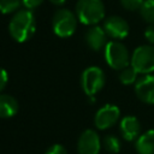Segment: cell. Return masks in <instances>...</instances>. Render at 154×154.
I'll list each match as a JSON object with an SVG mask.
<instances>
[{"label":"cell","mask_w":154,"mask_h":154,"mask_svg":"<svg viewBox=\"0 0 154 154\" xmlns=\"http://www.w3.org/2000/svg\"><path fill=\"white\" fill-rule=\"evenodd\" d=\"M138 72L131 66H126L125 69L120 70L119 71V75H118V78L122 84L124 85H131V84H136V82L138 81Z\"/></svg>","instance_id":"obj_15"},{"label":"cell","mask_w":154,"mask_h":154,"mask_svg":"<svg viewBox=\"0 0 154 154\" xmlns=\"http://www.w3.org/2000/svg\"><path fill=\"white\" fill-rule=\"evenodd\" d=\"M101 144V140L96 131L88 129L81 134L77 142V150L78 154H99Z\"/></svg>","instance_id":"obj_9"},{"label":"cell","mask_w":154,"mask_h":154,"mask_svg":"<svg viewBox=\"0 0 154 154\" xmlns=\"http://www.w3.org/2000/svg\"><path fill=\"white\" fill-rule=\"evenodd\" d=\"M119 118H120V109L118 108V106L107 103L97 109V112L95 113L94 123L99 130H106L112 128L119 120Z\"/></svg>","instance_id":"obj_8"},{"label":"cell","mask_w":154,"mask_h":154,"mask_svg":"<svg viewBox=\"0 0 154 154\" xmlns=\"http://www.w3.org/2000/svg\"><path fill=\"white\" fill-rule=\"evenodd\" d=\"M105 32L107 34L108 37L116 40V41H120L123 38H125L129 32H130V26L129 23L120 16H109L103 20V25H102Z\"/></svg>","instance_id":"obj_7"},{"label":"cell","mask_w":154,"mask_h":154,"mask_svg":"<svg viewBox=\"0 0 154 154\" xmlns=\"http://www.w3.org/2000/svg\"><path fill=\"white\" fill-rule=\"evenodd\" d=\"M105 13L102 0H78L76 4V16L84 25H97L105 18Z\"/></svg>","instance_id":"obj_2"},{"label":"cell","mask_w":154,"mask_h":154,"mask_svg":"<svg viewBox=\"0 0 154 154\" xmlns=\"http://www.w3.org/2000/svg\"><path fill=\"white\" fill-rule=\"evenodd\" d=\"M105 49V60L109 67L113 70H123L130 65L131 55L125 45L120 41H109L107 42Z\"/></svg>","instance_id":"obj_3"},{"label":"cell","mask_w":154,"mask_h":154,"mask_svg":"<svg viewBox=\"0 0 154 154\" xmlns=\"http://www.w3.org/2000/svg\"><path fill=\"white\" fill-rule=\"evenodd\" d=\"M18 112L17 100L6 94H0V118H11Z\"/></svg>","instance_id":"obj_14"},{"label":"cell","mask_w":154,"mask_h":154,"mask_svg":"<svg viewBox=\"0 0 154 154\" xmlns=\"http://www.w3.org/2000/svg\"><path fill=\"white\" fill-rule=\"evenodd\" d=\"M51 4H53V5H55V6H61V5H64L65 2H66V0H48Z\"/></svg>","instance_id":"obj_24"},{"label":"cell","mask_w":154,"mask_h":154,"mask_svg":"<svg viewBox=\"0 0 154 154\" xmlns=\"http://www.w3.org/2000/svg\"><path fill=\"white\" fill-rule=\"evenodd\" d=\"M135 94L140 101L154 105V75H143L135 84Z\"/></svg>","instance_id":"obj_10"},{"label":"cell","mask_w":154,"mask_h":154,"mask_svg":"<svg viewBox=\"0 0 154 154\" xmlns=\"http://www.w3.org/2000/svg\"><path fill=\"white\" fill-rule=\"evenodd\" d=\"M144 38L149 42V45L154 46V24H148L144 29Z\"/></svg>","instance_id":"obj_20"},{"label":"cell","mask_w":154,"mask_h":154,"mask_svg":"<svg viewBox=\"0 0 154 154\" xmlns=\"http://www.w3.org/2000/svg\"><path fill=\"white\" fill-rule=\"evenodd\" d=\"M36 30V20L35 16L30 10H19L17 11L10 23H8V31L12 38L19 43L28 41L32 37Z\"/></svg>","instance_id":"obj_1"},{"label":"cell","mask_w":154,"mask_h":154,"mask_svg":"<svg viewBox=\"0 0 154 154\" xmlns=\"http://www.w3.org/2000/svg\"><path fill=\"white\" fill-rule=\"evenodd\" d=\"M77 16L67 8L58 10L52 18V28L57 36L70 37L77 29Z\"/></svg>","instance_id":"obj_4"},{"label":"cell","mask_w":154,"mask_h":154,"mask_svg":"<svg viewBox=\"0 0 154 154\" xmlns=\"http://www.w3.org/2000/svg\"><path fill=\"white\" fill-rule=\"evenodd\" d=\"M45 154H67V150L61 144H53L46 150Z\"/></svg>","instance_id":"obj_21"},{"label":"cell","mask_w":154,"mask_h":154,"mask_svg":"<svg viewBox=\"0 0 154 154\" xmlns=\"http://www.w3.org/2000/svg\"><path fill=\"white\" fill-rule=\"evenodd\" d=\"M144 0H120V5L123 6V8H125L126 11H140V8L142 7Z\"/></svg>","instance_id":"obj_19"},{"label":"cell","mask_w":154,"mask_h":154,"mask_svg":"<svg viewBox=\"0 0 154 154\" xmlns=\"http://www.w3.org/2000/svg\"><path fill=\"white\" fill-rule=\"evenodd\" d=\"M140 14L148 24H154V0H144L140 8Z\"/></svg>","instance_id":"obj_17"},{"label":"cell","mask_w":154,"mask_h":154,"mask_svg":"<svg viewBox=\"0 0 154 154\" xmlns=\"http://www.w3.org/2000/svg\"><path fill=\"white\" fill-rule=\"evenodd\" d=\"M7 81H8V75H7V71L2 67H0V91L5 88V85L7 84Z\"/></svg>","instance_id":"obj_23"},{"label":"cell","mask_w":154,"mask_h":154,"mask_svg":"<svg viewBox=\"0 0 154 154\" xmlns=\"http://www.w3.org/2000/svg\"><path fill=\"white\" fill-rule=\"evenodd\" d=\"M137 154H154V129L147 130L135 141Z\"/></svg>","instance_id":"obj_13"},{"label":"cell","mask_w":154,"mask_h":154,"mask_svg":"<svg viewBox=\"0 0 154 154\" xmlns=\"http://www.w3.org/2000/svg\"><path fill=\"white\" fill-rule=\"evenodd\" d=\"M107 37H108L107 34L105 32L103 28L100 25H93L85 32V42L88 47L96 52L106 47Z\"/></svg>","instance_id":"obj_12"},{"label":"cell","mask_w":154,"mask_h":154,"mask_svg":"<svg viewBox=\"0 0 154 154\" xmlns=\"http://www.w3.org/2000/svg\"><path fill=\"white\" fill-rule=\"evenodd\" d=\"M106 77L103 71L97 66L87 67L81 76V85L83 91L88 96H94L97 94L105 85Z\"/></svg>","instance_id":"obj_6"},{"label":"cell","mask_w":154,"mask_h":154,"mask_svg":"<svg viewBox=\"0 0 154 154\" xmlns=\"http://www.w3.org/2000/svg\"><path fill=\"white\" fill-rule=\"evenodd\" d=\"M130 65L140 75H152L154 72V46L142 45L134 49Z\"/></svg>","instance_id":"obj_5"},{"label":"cell","mask_w":154,"mask_h":154,"mask_svg":"<svg viewBox=\"0 0 154 154\" xmlns=\"http://www.w3.org/2000/svg\"><path fill=\"white\" fill-rule=\"evenodd\" d=\"M45 0H22V4L23 6L26 8V10H34L36 7H38Z\"/></svg>","instance_id":"obj_22"},{"label":"cell","mask_w":154,"mask_h":154,"mask_svg":"<svg viewBox=\"0 0 154 154\" xmlns=\"http://www.w3.org/2000/svg\"><path fill=\"white\" fill-rule=\"evenodd\" d=\"M22 5V0H0V12L2 14L16 13Z\"/></svg>","instance_id":"obj_18"},{"label":"cell","mask_w":154,"mask_h":154,"mask_svg":"<svg viewBox=\"0 0 154 154\" xmlns=\"http://www.w3.org/2000/svg\"><path fill=\"white\" fill-rule=\"evenodd\" d=\"M102 146L103 148L111 153V154H117L119 153L120 148H122V144H120V141L117 136L114 135H106L103 138H102Z\"/></svg>","instance_id":"obj_16"},{"label":"cell","mask_w":154,"mask_h":154,"mask_svg":"<svg viewBox=\"0 0 154 154\" xmlns=\"http://www.w3.org/2000/svg\"><path fill=\"white\" fill-rule=\"evenodd\" d=\"M119 131L122 137L128 142L136 141L142 134V126L140 120L135 116H125L120 119Z\"/></svg>","instance_id":"obj_11"}]
</instances>
